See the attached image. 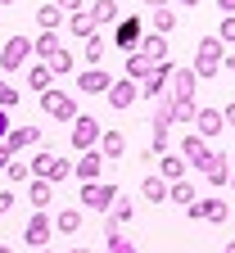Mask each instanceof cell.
Masks as SVG:
<instances>
[{
  "mask_svg": "<svg viewBox=\"0 0 235 253\" xmlns=\"http://www.w3.org/2000/svg\"><path fill=\"white\" fill-rule=\"evenodd\" d=\"M27 168H32V176H37V181H50V185H59V181L73 176V163H68V158H59V154H50V149H41Z\"/></svg>",
  "mask_w": 235,
  "mask_h": 253,
  "instance_id": "6da1fadb",
  "label": "cell"
},
{
  "mask_svg": "<svg viewBox=\"0 0 235 253\" xmlns=\"http://www.w3.org/2000/svg\"><path fill=\"white\" fill-rule=\"evenodd\" d=\"M222 54H226V50H222V41H217V37H204V41H199V50H194L190 73H194V77H204V82H208V77H217Z\"/></svg>",
  "mask_w": 235,
  "mask_h": 253,
  "instance_id": "7a4b0ae2",
  "label": "cell"
},
{
  "mask_svg": "<svg viewBox=\"0 0 235 253\" xmlns=\"http://www.w3.org/2000/svg\"><path fill=\"white\" fill-rule=\"evenodd\" d=\"M41 109H46L50 118H59V122H73V118H77V100H73V90H59V86L41 90Z\"/></svg>",
  "mask_w": 235,
  "mask_h": 253,
  "instance_id": "3957f363",
  "label": "cell"
},
{
  "mask_svg": "<svg viewBox=\"0 0 235 253\" xmlns=\"http://www.w3.org/2000/svg\"><path fill=\"white\" fill-rule=\"evenodd\" d=\"M118 204V185H109V181H91V185H82V208H91V212H109Z\"/></svg>",
  "mask_w": 235,
  "mask_h": 253,
  "instance_id": "277c9868",
  "label": "cell"
},
{
  "mask_svg": "<svg viewBox=\"0 0 235 253\" xmlns=\"http://www.w3.org/2000/svg\"><path fill=\"white\" fill-rule=\"evenodd\" d=\"M99 131H104V126H99L91 113H77V118H73V149H77V154L95 149V145H99Z\"/></svg>",
  "mask_w": 235,
  "mask_h": 253,
  "instance_id": "5b68a950",
  "label": "cell"
},
{
  "mask_svg": "<svg viewBox=\"0 0 235 253\" xmlns=\"http://www.w3.org/2000/svg\"><path fill=\"white\" fill-rule=\"evenodd\" d=\"M186 212H190V221H213V226H222L231 217V204L226 199H194V204H186Z\"/></svg>",
  "mask_w": 235,
  "mask_h": 253,
  "instance_id": "8992f818",
  "label": "cell"
},
{
  "mask_svg": "<svg viewBox=\"0 0 235 253\" xmlns=\"http://www.w3.org/2000/svg\"><path fill=\"white\" fill-rule=\"evenodd\" d=\"M213 154H217V149H213L204 136H194V131L181 140V158H186V168H199V172H204V168L213 163Z\"/></svg>",
  "mask_w": 235,
  "mask_h": 253,
  "instance_id": "52a82bcc",
  "label": "cell"
},
{
  "mask_svg": "<svg viewBox=\"0 0 235 253\" xmlns=\"http://www.w3.org/2000/svg\"><path fill=\"white\" fill-rule=\"evenodd\" d=\"M32 59V37H9L5 50H0V73H14Z\"/></svg>",
  "mask_w": 235,
  "mask_h": 253,
  "instance_id": "ba28073f",
  "label": "cell"
},
{
  "mask_svg": "<svg viewBox=\"0 0 235 253\" xmlns=\"http://www.w3.org/2000/svg\"><path fill=\"white\" fill-rule=\"evenodd\" d=\"M141 37H145V23H141V18H118V23H113V45H118V50L131 54V50L141 45Z\"/></svg>",
  "mask_w": 235,
  "mask_h": 253,
  "instance_id": "9c48e42d",
  "label": "cell"
},
{
  "mask_svg": "<svg viewBox=\"0 0 235 253\" xmlns=\"http://www.w3.org/2000/svg\"><path fill=\"white\" fill-rule=\"evenodd\" d=\"M167 77H172V59H167V63H154V73L141 82V95H145V100H163V95H167Z\"/></svg>",
  "mask_w": 235,
  "mask_h": 253,
  "instance_id": "30bf717a",
  "label": "cell"
},
{
  "mask_svg": "<svg viewBox=\"0 0 235 253\" xmlns=\"http://www.w3.org/2000/svg\"><path fill=\"white\" fill-rule=\"evenodd\" d=\"M9 149V158L14 154H23V149H32V145H41V126H9V136L0 140Z\"/></svg>",
  "mask_w": 235,
  "mask_h": 253,
  "instance_id": "8fae6325",
  "label": "cell"
},
{
  "mask_svg": "<svg viewBox=\"0 0 235 253\" xmlns=\"http://www.w3.org/2000/svg\"><path fill=\"white\" fill-rule=\"evenodd\" d=\"M73 176L82 181V185H91V181H99L104 176V158H99V149H86L77 163H73Z\"/></svg>",
  "mask_w": 235,
  "mask_h": 253,
  "instance_id": "7c38bea8",
  "label": "cell"
},
{
  "mask_svg": "<svg viewBox=\"0 0 235 253\" xmlns=\"http://www.w3.org/2000/svg\"><path fill=\"white\" fill-rule=\"evenodd\" d=\"M167 95H172V100H194V90H199V77L190 73V68H177L172 63V77H167Z\"/></svg>",
  "mask_w": 235,
  "mask_h": 253,
  "instance_id": "4fadbf2b",
  "label": "cell"
},
{
  "mask_svg": "<svg viewBox=\"0 0 235 253\" xmlns=\"http://www.w3.org/2000/svg\"><path fill=\"white\" fill-rule=\"evenodd\" d=\"M190 126H194V136H204V140H213V136H222V131H226V122H222V109H199Z\"/></svg>",
  "mask_w": 235,
  "mask_h": 253,
  "instance_id": "5bb4252c",
  "label": "cell"
},
{
  "mask_svg": "<svg viewBox=\"0 0 235 253\" xmlns=\"http://www.w3.org/2000/svg\"><path fill=\"white\" fill-rule=\"evenodd\" d=\"M50 231H54V221L46 217V212H32V221L23 226V240L32 244V249H46V240H50Z\"/></svg>",
  "mask_w": 235,
  "mask_h": 253,
  "instance_id": "9a60e30c",
  "label": "cell"
},
{
  "mask_svg": "<svg viewBox=\"0 0 235 253\" xmlns=\"http://www.w3.org/2000/svg\"><path fill=\"white\" fill-rule=\"evenodd\" d=\"M104 95H109V104H113V109H131V104H136V100H141V86L122 77V82H113V86H109Z\"/></svg>",
  "mask_w": 235,
  "mask_h": 253,
  "instance_id": "2e32d148",
  "label": "cell"
},
{
  "mask_svg": "<svg viewBox=\"0 0 235 253\" xmlns=\"http://www.w3.org/2000/svg\"><path fill=\"white\" fill-rule=\"evenodd\" d=\"M113 86V77L104 73V68H86V73H77V90H86V95H104Z\"/></svg>",
  "mask_w": 235,
  "mask_h": 253,
  "instance_id": "e0dca14e",
  "label": "cell"
},
{
  "mask_svg": "<svg viewBox=\"0 0 235 253\" xmlns=\"http://www.w3.org/2000/svg\"><path fill=\"white\" fill-rule=\"evenodd\" d=\"M136 54H145L149 63H167V37H158V32H145L141 45H136Z\"/></svg>",
  "mask_w": 235,
  "mask_h": 253,
  "instance_id": "ac0fdd59",
  "label": "cell"
},
{
  "mask_svg": "<svg viewBox=\"0 0 235 253\" xmlns=\"http://www.w3.org/2000/svg\"><path fill=\"white\" fill-rule=\"evenodd\" d=\"M99 158H104V163H113V158H122L127 154V136L122 131H99Z\"/></svg>",
  "mask_w": 235,
  "mask_h": 253,
  "instance_id": "d6986e66",
  "label": "cell"
},
{
  "mask_svg": "<svg viewBox=\"0 0 235 253\" xmlns=\"http://www.w3.org/2000/svg\"><path fill=\"white\" fill-rule=\"evenodd\" d=\"M27 204L37 208V212H46V208L54 204V185H50V181H37V176H32V181H27Z\"/></svg>",
  "mask_w": 235,
  "mask_h": 253,
  "instance_id": "ffe728a7",
  "label": "cell"
},
{
  "mask_svg": "<svg viewBox=\"0 0 235 253\" xmlns=\"http://www.w3.org/2000/svg\"><path fill=\"white\" fill-rule=\"evenodd\" d=\"M86 14H91V23H95V27H113V23L122 18V9H118V0H95V5H91Z\"/></svg>",
  "mask_w": 235,
  "mask_h": 253,
  "instance_id": "44dd1931",
  "label": "cell"
},
{
  "mask_svg": "<svg viewBox=\"0 0 235 253\" xmlns=\"http://www.w3.org/2000/svg\"><path fill=\"white\" fill-rule=\"evenodd\" d=\"M149 73H154V63H149L145 54H136V50H131V54H127V63H122V77H127V82H136V86H141V82H145Z\"/></svg>",
  "mask_w": 235,
  "mask_h": 253,
  "instance_id": "7402d4cb",
  "label": "cell"
},
{
  "mask_svg": "<svg viewBox=\"0 0 235 253\" xmlns=\"http://www.w3.org/2000/svg\"><path fill=\"white\" fill-rule=\"evenodd\" d=\"M158 176L172 185V181H186V158L181 154H158Z\"/></svg>",
  "mask_w": 235,
  "mask_h": 253,
  "instance_id": "603a6c76",
  "label": "cell"
},
{
  "mask_svg": "<svg viewBox=\"0 0 235 253\" xmlns=\"http://www.w3.org/2000/svg\"><path fill=\"white\" fill-rule=\"evenodd\" d=\"M104 217H109V231H122V226H131V217H136V208H131V199H122V195H118V204H113V208H109Z\"/></svg>",
  "mask_w": 235,
  "mask_h": 253,
  "instance_id": "cb8c5ba5",
  "label": "cell"
},
{
  "mask_svg": "<svg viewBox=\"0 0 235 253\" xmlns=\"http://www.w3.org/2000/svg\"><path fill=\"white\" fill-rule=\"evenodd\" d=\"M104 54H109V41L99 37V32H95V37H86V50H82V59L91 63V68H104Z\"/></svg>",
  "mask_w": 235,
  "mask_h": 253,
  "instance_id": "d4e9b609",
  "label": "cell"
},
{
  "mask_svg": "<svg viewBox=\"0 0 235 253\" xmlns=\"http://www.w3.org/2000/svg\"><path fill=\"white\" fill-rule=\"evenodd\" d=\"M149 23H154V32H158V37H172V27H177L181 18H177V9H172V5H158V9L149 14Z\"/></svg>",
  "mask_w": 235,
  "mask_h": 253,
  "instance_id": "484cf974",
  "label": "cell"
},
{
  "mask_svg": "<svg viewBox=\"0 0 235 253\" xmlns=\"http://www.w3.org/2000/svg\"><path fill=\"white\" fill-rule=\"evenodd\" d=\"M59 50H63V41H59V32H41V37L32 41V54H41V63H46V59H54Z\"/></svg>",
  "mask_w": 235,
  "mask_h": 253,
  "instance_id": "4316f807",
  "label": "cell"
},
{
  "mask_svg": "<svg viewBox=\"0 0 235 253\" xmlns=\"http://www.w3.org/2000/svg\"><path fill=\"white\" fill-rule=\"evenodd\" d=\"M54 231H63V235H77V231H82V208H59V217H54Z\"/></svg>",
  "mask_w": 235,
  "mask_h": 253,
  "instance_id": "83f0119b",
  "label": "cell"
},
{
  "mask_svg": "<svg viewBox=\"0 0 235 253\" xmlns=\"http://www.w3.org/2000/svg\"><path fill=\"white\" fill-rule=\"evenodd\" d=\"M226 176H231V168H226V154H213V163L204 168V181L217 190V185H226Z\"/></svg>",
  "mask_w": 235,
  "mask_h": 253,
  "instance_id": "f1b7e54d",
  "label": "cell"
},
{
  "mask_svg": "<svg viewBox=\"0 0 235 253\" xmlns=\"http://www.w3.org/2000/svg\"><path fill=\"white\" fill-rule=\"evenodd\" d=\"M63 23H68V32H73V37H95V23H91V14L86 9H77V14H68V18H63Z\"/></svg>",
  "mask_w": 235,
  "mask_h": 253,
  "instance_id": "f546056e",
  "label": "cell"
},
{
  "mask_svg": "<svg viewBox=\"0 0 235 253\" xmlns=\"http://www.w3.org/2000/svg\"><path fill=\"white\" fill-rule=\"evenodd\" d=\"M141 195H145L149 204H167V181H163V176H145V181H141Z\"/></svg>",
  "mask_w": 235,
  "mask_h": 253,
  "instance_id": "4dcf8cb0",
  "label": "cell"
},
{
  "mask_svg": "<svg viewBox=\"0 0 235 253\" xmlns=\"http://www.w3.org/2000/svg\"><path fill=\"white\" fill-rule=\"evenodd\" d=\"M167 109H172V126L177 122H194V113H199L194 100H172V95H167Z\"/></svg>",
  "mask_w": 235,
  "mask_h": 253,
  "instance_id": "1f68e13d",
  "label": "cell"
},
{
  "mask_svg": "<svg viewBox=\"0 0 235 253\" xmlns=\"http://www.w3.org/2000/svg\"><path fill=\"white\" fill-rule=\"evenodd\" d=\"M194 199H199V190L190 181H172L167 185V204H194Z\"/></svg>",
  "mask_w": 235,
  "mask_h": 253,
  "instance_id": "d6a6232c",
  "label": "cell"
},
{
  "mask_svg": "<svg viewBox=\"0 0 235 253\" xmlns=\"http://www.w3.org/2000/svg\"><path fill=\"white\" fill-rule=\"evenodd\" d=\"M27 86H32V90H50V86H54V77H50L46 63H32V68H27Z\"/></svg>",
  "mask_w": 235,
  "mask_h": 253,
  "instance_id": "836d02e7",
  "label": "cell"
},
{
  "mask_svg": "<svg viewBox=\"0 0 235 253\" xmlns=\"http://www.w3.org/2000/svg\"><path fill=\"white\" fill-rule=\"evenodd\" d=\"M46 68H50V77H68V73H73V54L59 50L54 59H46Z\"/></svg>",
  "mask_w": 235,
  "mask_h": 253,
  "instance_id": "e575fe53",
  "label": "cell"
},
{
  "mask_svg": "<svg viewBox=\"0 0 235 253\" xmlns=\"http://www.w3.org/2000/svg\"><path fill=\"white\" fill-rule=\"evenodd\" d=\"M5 176H9L14 185H27V181H32V168H27V163H23V158L14 154V158H9V168H5Z\"/></svg>",
  "mask_w": 235,
  "mask_h": 253,
  "instance_id": "d590c367",
  "label": "cell"
},
{
  "mask_svg": "<svg viewBox=\"0 0 235 253\" xmlns=\"http://www.w3.org/2000/svg\"><path fill=\"white\" fill-rule=\"evenodd\" d=\"M37 23H41V32H59V23H63V14H59L54 5H41V9H37Z\"/></svg>",
  "mask_w": 235,
  "mask_h": 253,
  "instance_id": "8d00e7d4",
  "label": "cell"
},
{
  "mask_svg": "<svg viewBox=\"0 0 235 253\" xmlns=\"http://www.w3.org/2000/svg\"><path fill=\"white\" fill-rule=\"evenodd\" d=\"M18 100H23V90H18V86H9V82H0V109L9 113V109H14Z\"/></svg>",
  "mask_w": 235,
  "mask_h": 253,
  "instance_id": "74e56055",
  "label": "cell"
},
{
  "mask_svg": "<svg viewBox=\"0 0 235 253\" xmlns=\"http://www.w3.org/2000/svg\"><path fill=\"white\" fill-rule=\"evenodd\" d=\"M109 253H141V249L131 244V240L122 235V231H109Z\"/></svg>",
  "mask_w": 235,
  "mask_h": 253,
  "instance_id": "f35d334b",
  "label": "cell"
},
{
  "mask_svg": "<svg viewBox=\"0 0 235 253\" xmlns=\"http://www.w3.org/2000/svg\"><path fill=\"white\" fill-rule=\"evenodd\" d=\"M217 41L226 45V41H235V14H226L222 18V32H217Z\"/></svg>",
  "mask_w": 235,
  "mask_h": 253,
  "instance_id": "ab89813d",
  "label": "cell"
},
{
  "mask_svg": "<svg viewBox=\"0 0 235 253\" xmlns=\"http://www.w3.org/2000/svg\"><path fill=\"white\" fill-rule=\"evenodd\" d=\"M50 5H54L63 18H68V14H77V9H82V0H50Z\"/></svg>",
  "mask_w": 235,
  "mask_h": 253,
  "instance_id": "60d3db41",
  "label": "cell"
},
{
  "mask_svg": "<svg viewBox=\"0 0 235 253\" xmlns=\"http://www.w3.org/2000/svg\"><path fill=\"white\" fill-rule=\"evenodd\" d=\"M9 208H14V190H0V217H5Z\"/></svg>",
  "mask_w": 235,
  "mask_h": 253,
  "instance_id": "b9f144b4",
  "label": "cell"
},
{
  "mask_svg": "<svg viewBox=\"0 0 235 253\" xmlns=\"http://www.w3.org/2000/svg\"><path fill=\"white\" fill-rule=\"evenodd\" d=\"M222 122H226V126H235V100H231V104L222 109Z\"/></svg>",
  "mask_w": 235,
  "mask_h": 253,
  "instance_id": "7bdbcfd3",
  "label": "cell"
},
{
  "mask_svg": "<svg viewBox=\"0 0 235 253\" xmlns=\"http://www.w3.org/2000/svg\"><path fill=\"white\" fill-rule=\"evenodd\" d=\"M5 136H9V113L0 109V140H5Z\"/></svg>",
  "mask_w": 235,
  "mask_h": 253,
  "instance_id": "ee69618b",
  "label": "cell"
},
{
  "mask_svg": "<svg viewBox=\"0 0 235 253\" xmlns=\"http://www.w3.org/2000/svg\"><path fill=\"white\" fill-rule=\"evenodd\" d=\"M222 68H226V73H235V54H222Z\"/></svg>",
  "mask_w": 235,
  "mask_h": 253,
  "instance_id": "f6af8a7d",
  "label": "cell"
},
{
  "mask_svg": "<svg viewBox=\"0 0 235 253\" xmlns=\"http://www.w3.org/2000/svg\"><path fill=\"white\" fill-rule=\"evenodd\" d=\"M5 168H9V149L0 145V172H5Z\"/></svg>",
  "mask_w": 235,
  "mask_h": 253,
  "instance_id": "bcb514c9",
  "label": "cell"
},
{
  "mask_svg": "<svg viewBox=\"0 0 235 253\" xmlns=\"http://www.w3.org/2000/svg\"><path fill=\"white\" fill-rule=\"evenodd\" d=\"M217 5H222V14H235V0H217Z\"/></svg>",
  "mask_w": 235,
  "mask_h": 253,
  "instance_id": "7dc6e473",
  "label": "cell"
},
{
  "mask_svg": "<svg viewBox=\"0 0 235 253\" xmlns=\"http://www.w3.org/2000/svg\"><path fill=\"white\" fill-rule=\"evenodd\" d=\"M177 5H181V9H190V5H199V0H177Z\"/></svg>",
  "mask_w": 235,
  "mask_h": 253,
  "instance_id": "c3c4849f",
  "label": "cell"
},
{
  "mask_svg": "<svg viewBox=\"0 0 235 253\" xmlns=\"http://www.w3.org/2000/svg\"><path fill=\"white\" fill-rule=\"evenodd\" d=\"M222 253H235V240H226V249H222Z\"/></svg>",
  "mask_w": 235,
  "mask_h": 253,
  "instance_id": "681fc988",
  "label": "cell"
},
{
  "mask_svg": "<svg viewBox=\"0 0 235 253\" xmlns=\"http://www.w3.org/2000/svg\"><path fill=\"white\" fill-rule=\"evenodd\" d=\"M226 185H231V190H235V168H231V176H226Z\"/></svg>",
  "mask_w": 235,
  "mask_h": 253,
  "instance_id": "f907efd6",
  "label": "cell"
},
{
  "mask_svg": "<svg viewBox=\"0 0 235 253\" xmlns=\"http://www.w3.org/2000/svg\"><path fill=\"white\" fill-rule=\"evenodd\" d=\"M145 5H154V9H158V5H167V0H145Z\"/></svg>",
  "mask_w": 235,
  "mask_h": 253,
  "instance_id": "816d5d0a",
  "label": "cell"
},
{
  "mask_svg": "<svg viewBox=\"0 0 235 253\" xmlns=\"http://www.w3.org/2000/svg\"><path fill=\"white\" fill-rule=\"evenodd\" d=\"M0 253H14V249H9V244H0Z\"/></svg>",
  "mask_w": 235,
  "mask_h": 253,
  "instance_id": "f5cc1de1",
  "label": "cell"
},
{
  "mask_svg": "<svg viewBox=\"0 0 235 253\" xmlns=\"http://www.w3.org/2000/svg\"><path fill=\"white\" fill-rule=\"evenodd\" d=\"M68 253H91V249H68Z\"/></svg>",
  "mask_w": 235,
  "mask_h": 253,
  "instance_id": "db71d44e",
  "label": "cell"
},
{
  "mask_svg": "<svg viewBox=\"0 0 235 253\" xmlns=\"http://www.w3.org/2000/svg\"><path fill=\"white\" fill-rule=\"evenodd\" d=\"M0 5H14V0H0Z\"/></svg>",
  "mask_w": 235,
  "mask_h": 253,
  "instance_id": "11a10c76",
  "label": "cell"
},
{
  "mask_svg": "<svg viewBox=\"0 0 235 253\" xmlns=\"http://www.w3.org/2000/svg\"><path fill=\"white\" fill-rule=\"evenodd\" d=\"M41 253H54V249H41Z\"/></svg>",
  "mask_w": 235,
  "mask_h": 253,
  "instance_id": "9f6ffc18",
  "label": "cell"
}]
</instances>
